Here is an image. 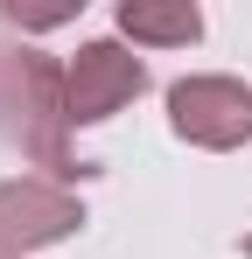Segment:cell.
<instances>
[{
    "label": "cell",
    "instance_id": "cell-1",
    "mask_svg": "<svg viewBox=\"0 0 252 259\" xmlns=\"http://www.w3.org/2000/svg\"><path fill=\"white\" fill-rule=\"evenodd\" d=\"M0 147L49 175H70V112H63V63L21 42H0Z\"/></svg>",
    "mask_w": 252,
    "mask_h": 259
},
{
    "label": "cell",
    "instance_id": "cell-2",
    "mask_svg": "<svg viewBox=\"0 0 252 259\" xmlns=\"http://www.w3.org/2000/svg\"><path fill=\"white\" fill-rule=\"evenodd\" d=\"M168 126L189 147L231 154V147L252 140V84H238V77H182V84H168Z\"/></svg>",
    "mask_w": 252,
    "mask_h": 259
},
{
    "label": "cell",
    "instance_id": "cell-3",
    "mask_svg": "<svg viewBox=\"0 0 252 259\" xmlns=\"http://www.w3.org/2000/svg\"><path fill=\"white\" fill-rule=\"evenodd\" d=\"M77 224H84V203L63 182H49V175L0 182V259H28L42 245H56V238H70Z\"/></svg>",
    "mask_w": 252,
    "mask_h": 259
},
{
    "label": "cell",
    "instance_id": "cell-4",
    "mask_svg": "<svg viewBox=\"0 0 252 259\" xmlns=\"http://www.w3.org/2000/svg\"><path fill=\"white\" fill-rule=\"evenodd\" d=\"M147 91V63L119 42H84L70 63H63V112L70 126H98L112 119L119 105H133Z\"/></svg>",
    "mask_w": 252,
    "mask_h": 259
},
{
    "label": "cell",
    "instance_id": "cell-5",
    "mask_svg": "<svg viewBox=\"0 0 252 259\" xmlns=\"http://www.w3.org/2000/svg\"><path fill=\"white\" fill-rule=\"evenodd\" d=\"M119 35L154 42V49H189L203 35V14L189 0H119Z\"/></svg>",
    "mask_w": 252,
    "mask_h": 259
},
{
    "label": "cell",
    "instance_id": "cell-6",
    "mask_svg": "<svg viewBox=\"0 0 252 259\" xmlns=\"http://www.w3.org/2000/svg\"><path fill=\"white\" fill-rule=\"evenodd\" d=\"M245 259H252V231H245Z\"/></svg>",
    "mask_w": 252,
    "mask_h": 259
}]
</instances>
